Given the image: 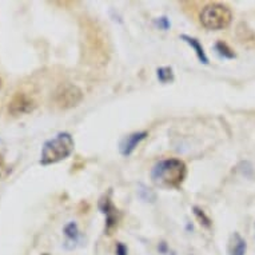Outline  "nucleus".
<instances>
[{"mask_svg": "<svg viewBox=\"0 0 255 255\" xmlns=\"http://www.w3.org/2000/svg\"><path fill=\"white\" fill-rule=\"evenodd\" d=\"M82 52L84 60L91 64L102 67L107 64L110 59V44L105 31L97 21L84 20L82 23Z\"/></svg>", "mask_w": 255, "mask_h": 255, "instance_id": "nucleus-1", "label": "nucleus"}, {"mask_svg": "<svg viewBox=\"0 0 255 255\" xmlns=\"http://www.w3.org/2000/svg\"><path fill=\"white\" fill-rule=\"evenodd\" d=\"M187 175L186 164L180 159L170 158L159 160L151 171V179L156 186L164 188L179 187Z\"/></svg>", "mask_w": 255, "mask_h": 255, "instance_id": "nucleus-2", "label": "nucleus"}, {"mask_svg": "<svg viewBox=\"0 0 255 255\" xmlns=\"http://www.w3.org/2000/svg\"><path fill=\"white\" fill-rule=\"evenodd\" d=\"M75 147V142L72 139L71 134L68 132H59L54 138L47 140L43 144L42 154H40V164L42 166H50L64 160L72 154Z\"/></svg>", "mask_w": 255, "mask_h": 255, "instance_id": "nucleus-3", "label": "nucleus"}, {"mask_svg": "<svg viewBox=\"0 0 255 255\" xmlns=\"http://www.w3.org/2000/svg\"><path fill=\"white\" fill-rule=\"evenodd\" d=\"M199 19L205 28L218 31V29H223L230 25L231 20H233V12L227 5L211 3L202 9Z\"/></svg>", "mask_w": 255, "mask_h": 255, "instance_id": "nucleus-4", "label": "nucleus"}, {"mask_svg": "<svg viewBox=\"0 0 255 255\" xmlns=\"http://www.w3.org/2000/svg\"><path fill=\"white\" fill-rule=\"evenodd\" d=\"M82 99H83V91L75 84L63 83L54 92V102L59 109H72L79 105Z\"/></svg>", "mask_w": 255, "mask_h": 255, "instance_id": "nucleus-5", "label": "nucleus"}, {"mask_svg": "<svg viewBox=\"0 0 255 255\" xmlns=\"http://www.w3.org/2000/svg\"><path fill=\"white\" fill-rule=\"evenodd\" d=\"M36 107V102L25 92H16L8 103V113L12 117H20L32 113Z\"/></svg>", "mask_w": 255, "mask_h": 255, "instance_id": "nucleus-6", "label": "nucleus"}, {"mask_svg": "<svg viewBox=\"0 0 255 255\" xmlns=\"http://www.w3.org/2000/svg\"><path fill=\"white\" fill-rule=\"evenodd\" d=\"M146 131H139V132H134V134L127 135L123 140L121 142V146H119V150H121V154L123 156H128L134 152V150L138 147V144L142 140L147 138Z\"/></svg>", "mask_w": 255, "mask_h": 255, "instance_id": "nucleus-7", "label": "nucleus"}, {"mask_svg": "<svg viewBox=\"0 0 255 255\" xmlns=\"http://www.w3.org/2000/svg\"><path fill=\"white\" fill-rule=\"evenodd\" d=\"M237 38L239 43L246 48H255V34L254 31L246 24V23H239L237 27Z\"/></svg>", "mask_w": 255, "mask_h": 255, "instance_id": "nucleus-8", "label": "nucleus"}, {"mask_svg": "<svg viewBox=\"0 0 255 255\" xmlns=\"http://www.w3.org/2000/svg\"><path fill=\"white\" fill-rule=\"evenodd\" d=\"M101 209L103 210V213L107 217V219H106V231L110 234L114 227L117 226V211H115V207L110 202L109 198H106L101 202Z\"/></svg>", "mask_w": 255, "mask_h": 255, "instance_id": "nucleus-9", "label": "nucleus"}, {"mask_svg": "<svg viewBox=\"0 0 255 255\" xmlns=\"http://www.w3.org/2000/svg\"><path fill=\"white\" fill-rule=\"evenodd\" d=\"M246 241L238 233H234L231 235L230 243H229V255H246Z\"/></svg>", "mask_w": 255, "mask_h": 255, "instance_id": "nucleus-10", "label": "nucleus"}, {"mask_svg": "<svg viewBox=\"0 0 255 255\" xmlns=\"http://www.w3.org/2000/svg\"><path fill=\"white\" fill-rule=\"evenodd\" d=\"M180 39L182 40H184V42L187 43L188 46L191 47L194 50V52H195V55H197V58L201 60L203 64H209V58H207V55H206L205 52V48H203V46H202L201 43H199V40L195 38H193V36H188V35H182L180 36Z\"/></svg>", "mask_w": 255, "mask_h": 255, "instance_id": "nucleus-11", "label": "nucleus"}, {"mask_svg": "<svg viewBox=\"0 0 255 255\" xmlns=\"http://www.w3.org/2000/svg\"><path fill=\"white\" fill-rule=\"evenodd\" d=\"M215 51H217L218 55L222 56L223 59H234L235 56H237L234 51L231 50L230 47H229V44L225 42H218L217 44H215Z\"/></svg>", "mask_w": 255, "mask_h": 255, "instance_id": "nucleus-12", "label": "nucleus"}, {"mask_svg": "<svg viewBox=\"0 0 255 255\" xmlns=\"http://www.w3.org/2000/svg\"><path fill=\"white\" fill-rule=\"evenodd\" d=\"M63 231H64V235L67 237L68 241H71V242H76L79 238V229H78V225L75 222H70L68 225H66Z\"/></svg>", "mask_w": 255, "mask_h": 255, "instance_id": "nucleus-13", "label": "nucleus"}, {"mask_svg": "<svg viewBox=\"0 0 255 255\" xmlns=\"http://www.w3.org/2000/svg\"><path fill=\"white\" fill-rule=\"evenodd\" d=\"M156 75H158V79L162 82V83H168L174 79V74H172L171 67H160L158 68L156 71Z\"/></svg>", "mask_w": 255, "mask_h": 255, "instance_id": "nucleus-14", "label": "nucleus"}, {"mask_svg": "<svg viewBox=\"0 0 255 255\" xmlns=\"http://www.w3.org/2000/svg\"><path fill=\"white\" fill-rule=\"evenodd\" d=\"M194 214H195V217L198 218V221H199L202 226H205L206 229L211 227V221H210V218L206 215L203 210H201L199 207H194Z\"/></svg>", "mask_w": 255, "mask_h": 255, "instance_id": "nucleus-15", "label": "nucleus"}, {"mask_svg": "<svg viewBox=\"0 0 255 255\" xmlns=\"http://www.w3.org/2000/svg\"><path fill=\"white\" fill-rule=\"evenodd\" d=\"M117 255H128V250L123 243H118L117 245Z\"/></svg>", "mask_w": 255, "mask_h": 255, "instance_id": "nucleus-16", "label": "nucleus"}, {"mask_svg": "<svg viewBox=\"0 0 255 255\" xmlns=\"http://www.w3.org/2000/svg\"><path fill=\"white\" fill-rule=\"evenodd\" d=\"M1 86H3V82H1V78H0V88H1Z\"/></svg>", "mask_w": 255, "mask_h": 255, "instance_id": "nucleus-17", "label": "nucleus"}, {"mask_svg": "<svg viewBox=\"0 0 255 255\" xmlns=\"http://www.w3.org/2000/svg\"><path fill=\"white\" fill-rule=\"evenodd\" d=\"M43 255H48V254H43Z\"/></svg>", "mask_w": 255, "mask_h": 255, "instance_id": "nucleus-18", "label": "nucleus"}]
</instances>
